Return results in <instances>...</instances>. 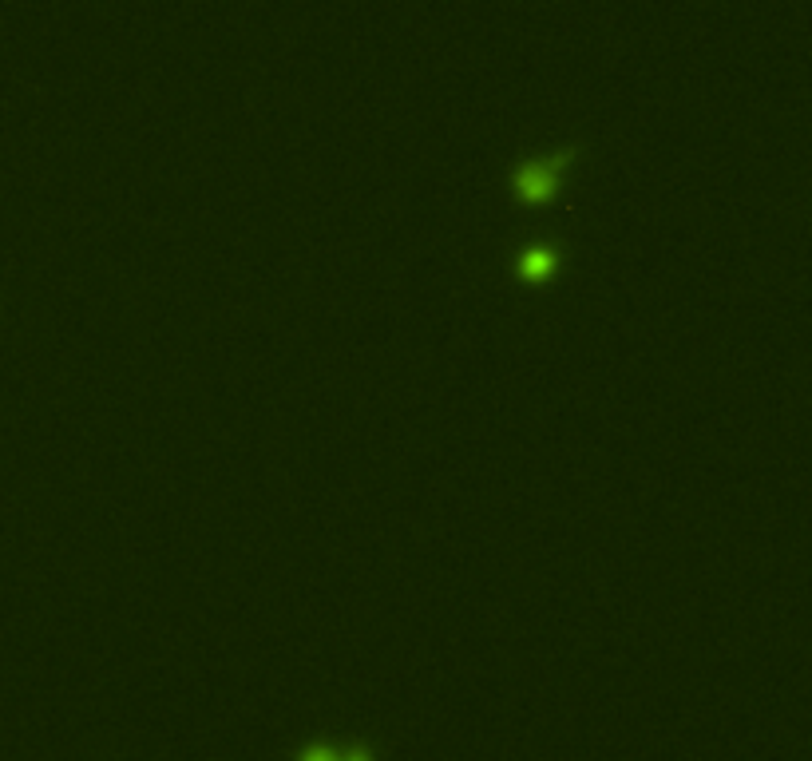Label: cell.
I'll return each mask as SVG.
<instances>
[{"label":"cell","mask_w":812,"mask_h":761,"mask_svg":"<svg viewBox=\"0 0 812 761\" xmlns=\"http://www.w3.org/2000/svg\"><path fill=\"white\" fill-rule=\"evenodd\" d=\"M567 159H571V147H567V151H559V155H551V159L523 163V167L515 171V191H519L523 199H547V195L555 191L559 171H563V163H567Z\"/></svg>","instance_id":"obj_1"},{"label":"cell","mask_w":812,"mask_h":761,"mask_svg":"<svg viewBox=\"0 0 812 761\" xmlns=\"http://www.w3.org/2000/svg\"><path fill=\"white\" fill-rule=\"evenodd\" d=\"M302 761H337V754L325 750V746H309V750L302 754Z\"/></svg>","instance_id":"obj_3"},{"label":"cell","mask_w":812,"mask_h":761,"mask_svg":"<svg viewBox=\"0 0 812 761\" xmlns=\"http://www.w3.org/2000/svg\"><path fill=\"white\" fill-rule=\"evenodd\" d=\"M551 262H555V250H551V246H543V242H535V246H527V250L519 254V274L539 278V274H547V270H551Z\"/></svg>","instance_id":"obj_2"},{"label":"cell","mask_w":812,"mask_h":761,"mask_svg":"<svg viewBox=\"0 0 812 761\" xmlns=\"http://www.w3.org/2000/svg\"><path fill=\"white\" fill-rule=\"evenodd\" d=\"M337 761H369V750H349V754H341Z\"/></svg>","instance_id":"obj_4"}]
</instances>
